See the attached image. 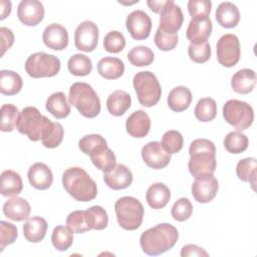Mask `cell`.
I'll return each instance as SVG.
<instances>
[{
  "instance_id": "28",
  "label": "cell",
  "mask_w": 257,
  "mask_h": 257,
  "mask_svg": "<svg viewBox=\"0 0 257 257\" xmlns=\"http://www.w3.org/2000/svg\"><path fill=\"white\" fill-rule=\"evenodd\" d=\"M191 90L186 86H176L168 95V106L175 112H182L186 110L192 102Z\"/></svg>"
},
{
  "instance_id": "50",
  "label": "cell",
  "mask_w": 257,
  "mask_h": 257,
  "mask_svg": "<svg viewBox=\"0 0 257 257\" xmlns=\"http://www.w3.org/2000/svg\"><path fill=\"white\" fill-rule=\"evenodd\" d=\"M17 238V228L6 221L0 222V251H3L7 245L14 243Z\"/></svg>"
},
{
  "instance_id": "30",
  "label": "cell",
  "mask_w": 257,
  "mask_h": 257,
  "mask_svg": "<svg viewBox=\"0 0 257 257\" xmlns=\"http://www.w3.org/2000/svg\"><path fill=\"white\" fill-rule=\"evenodd\" d=\"M97 72L105 79H117L124 73L123 61L117 57H103L97 63Z\"/></svg>"
},
{
  "instance_id": "13",
  "label": "cell",
  "mask_w": 257,
  "mask_h": 257,
  "mask_svg": "<svg viewBox=\"0 0 257 257\" xmlns=\"http://www.w3.org/2000/svg\"><path fill=\"white\" fill-rule=\"evenodd\" d=\"M218 189L219 183L214 175H205L195 178L191 191L197 202L205 204L211 202L216 197Z\"/></svg>"
},
{
  "instance_id": "55",
  "label": "cell",
  "mask_w": 257,
  "mask_h": 257,
  "mask_svg": "<svg viewBox=\"0 0 257 257\" xmlns=\"http://www.w3.org/2000/svg\"><path fill=\"white\" fill-rule=\"evenodd\" d=\"M0 5H1L0 19H4L11 12V2L10 1H5V0H1L0 1Z\"/></svg>"
},
{
  "instance_id": "18",
  "label": "cell",
  "mask_w": 257,
  "mask_h": 257,
  "mask_svg": "<svg viewBox=\"0 0 257 257\" xmlns=\"http://www.w3.org/2000/svg\"><path fill=\"white\" fill-rule=\"evenodd\" d=\"M212 21L210 17L194 18L189 22L186 30V36L192 44H201L207 42L212 32Z\"/></svg>"
},
{
  "instance_id": "9",
  "label": "cell",
  "mask_w": 257,
  "mask_h": 257,
  "mask_svg": "<svg viewBox=\"0 0 257 257\" xmlns=\"http://www.w3.org/2000/svg\"><path fill=\"white\" fill-rule=\"evenodd\" d=\"M217 59L225 67L235 66L241 57L239 38L232 33L222 35L217 42Z\"/></svg>"
},
{
  "instance_id": "52",
  "label": "cell",
  "mask_w": 257,
  "mask_h": 257,
  "mask_svg": "<svg viewBox=\"0 0 257 257\" xmlns=\"http://www.w3.org/2000/svg\"><path fill=\"white\" fill-rule=\"evenodd\" d=\"M0 35L2 39V46H1V56L5 53L7 49H9L13 42H14V35L11 31V29L7 27H1L0 28Z\"/></svg>"
},
{
  "instance_id": "29",
  "label": "cell",
  "mask_w": 257,
  "mask_h": 257,
  "mask_svg": "<svg viewBox=\"0 0 257 257\" xmlns=\"http://www.w3.org/2000/svg\"><path fill=\"white\" fill-rule=\"evenodd\" d=\"M23 183L20 175L12 170H5L1 173L0 193L4 197H16L21 193Z\"/></svg>"
},
{
  "instance_id": "41",
  "label": "cell",
  "mask_w": 257,
  "mask_h": 257,
  "mask_svg": "<svg viewBox=\"0 0 257 257\" xmlns=\"http://www.w3.org/2000/svg\"><path fill=\"white\" fill-rule=\"evenodd\" d=\"M79 149L86 155L90 156L91 154L97 152L98 150L107 147L106 140L99 134H90L82 137L78 142Z\"/></svg>"
},
{
  "instance_id": "15",
  "label": "cell",
  "mask_w": 257,
  "mask_h": 257,
  "mask_svg": "<svg viewBox=\"0 0 257 257\" xmlns=\"http://www.w3.org/2000/svg\"><path fill=\"white\" fill-rule=\"evenodd\" d=\"M125 25L134 39L143 40L148 38L150 35L152 20L145 11L137 9L127 15Z\"/></svg>"
},
{
  "instance_id": "25",
  "label": "cell",
  "mask_w": 257,
  "mask_h": 257,
  "mask_svg": "<svg viewBox=\"0 0 257 257\" xmlns=\"http://www.w3.org/2000/svg\"><path fill=\"white\" fill-rule=\"evenodd\" d=\"M217 22L225 28H234L240 21V11L232 2H222L216 9Z\"/></svg>"
},
{
  "instance_id": "20",
  "label": "cell",
  "mask_w": 257,
  "mask_h": 257,
  "mask_svg": "<svg viewBox=\"0 0 257 257\" xmlns=\"http://www.w3.org/2000/svg\"><path fill=\"white\" fill-rule=\"evenodd\" d=\"M66 226L76 234L85 233L95 228V220L90 209L74 211L66 218Z\"/></svg>"
},
{
  "instance_id": "10",
  "label": "cell",
  "mask_w": 257,
  "mask_h": 257,
  "mask_svg": "<svg viewBox=\"0 0 257 257\" xmlns=\"http://www.w3.org/2000/svg\"><path fill=\"white\" fill-rule=\"evenodd\" d=\"M190 160L188 168L193 177L213 175L217 168L216 153L209 151H199L189 153Z\"/></svg>"
},
{
  "instance_id": "32",
  "label": "cell",
  "mask_w": 257,
  "mask_h": 257,
  "mask_svg": "<svg viewBox=\"0 0 257 257\" xmlns=\"http://www.w3.org/2000/svg\"><path fill=\"white\" fill-rule=\"evenodd\" d=\"M131 95L124 90H115L109 94L106 100V107L114 116L123 115L131 107Z\"/></svg>"
},
{
  "instance_id": "48",
  "label": "cell",
  "mask_w": 257,
  "mask_h": 257,
  "mask_svg": "<svg viewBox=\"0 0 257 257\" xmlns=\"http://www.w3.org/2000/svg\"><path fill=\"white\" fill-rule=\"evenodd\" d=\"M188 54L190 59L194 62L204 63L211 57V46L209 42H204L201 44L190 43L188 47Z\"/></svg>"
},
{
  "instance_id": "43",
  "label": "cell",
  "mask_w": 257,
  "mask_h": 257,
  "mask_svg": "<svg viewBox=\"0 0 257 257\" xmlns=\"http://www.w3.org/2000/svg\"><path fill=\"white\" fill-rule=\"evenodd\" d=\"M163 148L169 153V154H176L180 152L183 148L184 139L182 134L179 131L176 130H170L167 131L163 137L161 142Z\"/></svg>"
},
{
  "instance_id": "35",
  "label": "cell",
  "mask_w": 257,
  "mask_h": 257,
  "mask_svg": "<svg viewBox=\"0 0 257 257\" xmlns=\"http://www.w3.org/2000/svg\"><path fill=\"white\" fill-rule=\"evenodd\" d=\"M90 160L92 164L102 172L110 171L116 165V158L112 150L107 147H104L97 152L91 154Z\"/></svg>"
},
{
  "instance_id": "39",
  "label": "cell",
  "mask_w": 257,
  "mask_h": 257,
  "mask_svg": "<svg viewBox=\"0 0 257 257\" xmlns=\"http://www.w3.org/2000/svg\"><path fill=\"white\" fill-rule=\"evenodd\" d=\"M51 242L57 251H66L73 243V232L67 226H56L52 231Z\"/></svg>"
},
{
  "instance_id": "34",
  "label": "cell",
  "mask_w": 257,
  "mask_h": 257,
  "mask_svg": "<svg viewBox=\"0 0 257 257\" xmlns=\"http://www.w3.org/2000/svg\"><path fill=\"white\" fill-rule=\"evenodd\" d=\"M236 174L238 178L244 182L251 184L255 189L257 176V161L255 158H245L238 162L236 167Z\"/></svg>"
},
{
  "instance_id": "2",
  "label": "cell",
  "mask_w": 257,
  "mask_h": 257,
  "mask_svg": "<svg viewBox=\"0 0 257 257\" xmlns=\"http://www.w3.org/2000/svg\"><path fill=\"white\" fill-rule=\"evenodd\" d=\"M62 185L65 191L79 202L92 201L97 195L96 183L79 167H70L64 171Z\"/></svg>"
},
{
  "instance_id": "22",
  "label": "cell",
  "mask_w": 257,
  "mask_h": 257,
  "mask_svg": "<svg viewBox=\"0 0 257 257\" xmlns=\"http://www.w3.org/2000/svg\"><path fill=\"white\" fill-rule=\"evenodd\" d=\"M30 210L29 203L24 198L20 197H14L7 200L2 209L5 217L16 222L26 220L29 217Z\"/></svg>"
},
{
  "instance_id": "38",
  "label": "cell",
  "mask_w": 257,
  "mask_h": 257,
  "mask_svg": "<svg viewBox=\"0 0 257 257\" xmlns=\"http://www.w3.org/2000/svg\"><path fill=\"white\" fill-rule=\"evenodd\" d=\"M67 68L69 72L75 76H85L91 72L92 62L88 56L76 53L68 59Z\"/></svg>"
},
{
  "instance_id": "37",
  "label": "cell",
  "mask_w": 257,
  "mask_h": 257,
  "mask_svg": "<svg viewBox=\"0 0 257 257\" xmlns=\"http://www.w3.org/2000/svg\"><path fill=\"white\" fill-rule=\"evenodd\" d=\"M195 116L202 122H209L217 115V103L211 97L201 98L194 109Z\"/></svg>"
},
{
  "instance_id": "51",
  "label": "cell",
  "mask_w": 257,
  "mask_h": 257,
  "mask_svg": "<svg viewBox=\"0 0 257 257\" xmlns=\"http://www.w3.org/2000/svg\"><path fill=\"white\" fill-rule=\"evenodd\" d=\"M92 212L95 220V228L94 230H103L108 225V216L106 211L100 206H92L89 208Z\"/></svg>"
},
{
  "instance_id": "7",
  "label": "cell",
  "mask_w": 257,
  "mask_h": 257,
  "mask_svg": "<svg viewBox=\"0 0 257 257\" xmlns=\"http://www.w3.org/2000/svg\"><path fill=\"white\" fill-rule=\"evenodd\" d=\"M24 67L32 78L52 77L60 70V60L55 55L39 51L28 56Z\"/></svg>"
},
{
  "instance_id": "49",
  "label": "cell",
  "mask_w": 257,
  "mask_h": 257,
  "mask_svg": "<svg viewBox=\"0 0 257 257\" xmlns=\"http://www.w3.org/2000/svg\"><path fill=\"white\" fill-rule=\"evenodd\" d=\"M211 8L212 2L210 0H190L188 2V11L192 19L209 17Z\"/></svg>"
},
{
  "instance_id": "27",
  "label": "cell",
  "mask_w": 257,
  "mask_h": 257,
  "mask_svg": "<svg viewBox=\"0 0 257 257\" xmlns=\"http://www.w3.org/2000/svg\"><path fill=\"white\" fill-rule=\"evenodd\" d=\"M170 189L163 183H155L151 185L146 193V201L148 205L155 210L164 208L170 201Z\"/></svg>"
},
{
  "instance_id": "1",
  "label": "cell",
  "mask_w": 257,
  "mask_h": 257,
  "mask_svg": "<svg viewBox=\"0 0 257 257\" xmlns=\"http://www.w3.org/2000/svg\"><path fill=\"white\" fill-rule=\"evenodd\" d=\"M178 238L179 233L176 227L162 223L143 232L140 237V245L145 254L157 256L172 249Z\"/></svg>"
},
{
  "instance_id": "21",
  "label": "cell",
  "mask_w": 257,
  "mask_h": 257,
  "mask_svg": "<svg viewBox=\"0 0 257 257\" xmlns=\"http://www.w3.org/2000/svg\"><path fill=\"white\" fill-rule=\"evenodd\" d=\"M27 178L29 184L37 190H46L50 188L53 182V175L49 167L39 162L29 167Z\"/></svg>"
},
{
  "instance_id": "11",
  "label": "cell",
  "mask_w": 257,
  "mask_h": 257,
  "mask_svg": "<svg viewBox=\"0 0 257 257\" xmlns=\"http://www.w3.org/2000/svg\"><path fill=\"white\" fill-rule=\"evenodd\" d=\"M98 27L90 21H82L75 29L74 32V44L75 47L84 52L93 51L98 43Z\"/></svg>"
},
{
  "instance_id": "24",
  "label": "cell",
  "mask_w": 257,
  "mask_h": 257,
  "mask_svg": "<svg viewBox=\"0 0 257 257\" xmlns=\"http://www.w3.org/2000/svg\"><path fill=\"white\" fill-rule=\"evenodd\" d=\"M47 232V222L42 217L34 216L26 220L23 225L24 238L30 243L42 241Z\"/></svg>"
},
{
  "instance_id": "4",
  "label": "cell",
  "mask_w": 257,
  "mask_h": 257,
  "mask_svg": "<svg viewBox=\"0 0 257 257\" xmlns=\"http://www.w3.org/2000/svg\"><path fill=\"white\" fill-rule=\"evenodd\" d=\"M50 123L51 120L42 115L36 107L26 106L19 112L15 126L20 134L36 142L42 139Z\"/></svg>"
},
{
  "instance_id": "46",
  "label": "cell",
  "mask_w": 257,
  "mask_h": 257,
  "mask_svg": "<svg viewBox=\"0 0 257 257\" xmlns=\"http://www.w3.org/2000/svg\"><path fill=\"white\" fill-rule=\"evenodd\" d=\"M193 213V205L187 198H180L176 201L171 209V215L174 220L184 222L188 220Z\"/></svg>"
},
{
  "instance_id": "40",
  "label": "cell",
  "mask_w": 257,
  "mask_h": 257,
  "mask_svg": "<svg viewBox=\"0 0 257 257\" xmlns=\"http://www.w3.org/2000/svg\"><path fill=\"white\" fill-rule=\"evenodd\" d=\"M127 59L134 66H148L154 61V52L148 46H135L128 51Z\"/></svg>"
},
{
  "instance_id": "14",
  "label": "cell",
  "mask_w": 257,
  "mask_h": 257,
  "mask_svg": "<svg viewBox=\"0 0 257 257\" xmlns=\"http://www.w3.org/2000/svg\"><path fill=\"white\" fill-rule=\"evenodd\" d=\"M141 155L145 164L156 170L165 168L171 161V154H169L158 141L147 143L142 148Z\"/></svg>"
},
{
  "instance_id": "23",
  "label": "cell",
  "mask_w": 257,
  "mask_h": 257,
  "mask_svg": "<svg viewBox=\"0 0 257 257\" xmlns=\"http://www.w3.org/2000/svg\"><path fill=\"white\" fill-rule=\"evenodd\" d=\"M126 132L134 138H144L151 128V119L144 110L134 111L126 119Z\"/></svg>"
},
{
  "instance_id": "33",
  "label": "cell",
  "mask_w": 257,
  "mask_h": 257,
  "mask_svg": "<svg viewBox=\"0 0 257 257\" xmlns=\"http://www.w3.org/2000/svg\"><path fill=\"white\" fill-rule=\"evenodd\" d=\"M21 76L12 70L0 71V92L4 95H15L22 88Z\"/></svg>"
},
{
  "instance_id": "42",
  "label": "cell",
  "mask_w": 257,
  "mask_h": 257,
  "mask_svg": "<svg viewBox=\"0 0 257 257\" xmlns=\"http://www.w3.org/2000/svg\"><path fill=\"white\" fill-rule=\"evenodd\" d=\"M64 136L63 126L59 122H51L41 139V143L45 148L53 149L60 145Z\"/></svg>"
},
{
  "instance_id": "12",
  "label": "cell",
  "mask_w": 257,
  "mask_h": 257,
  "mask_svg": "<svg viewBox=\"0 0 257 257\" xmlns=\"http://www.w3.org/2000/svg\"><path fill=\"white\" fill-rule=\"evenodd\" d=\"M184 21L182 9L172 0H167L166 5L160 12L159 28L164 32L176 34Z\"/></svg>"
},
{
  "instance_id": "54",
  "label": "cell",
  "mask_w": 257,
  "mask_h": 257,
  "mask_svg": "<svg viewBox=\"0 0 257 257\" xmlns=\"http://www.w3.org/2000/svg\"><path fill=\"white\" fill-rule=\"evenodd\" d=\"M166 3H167V1H154V0L153 1L152 0L147 1V4L150 7V9L152 11H154L155 13H160L161 10L166 5Z\"/></svg>"
},
{
  "instance_id": "6",
  "label": "cell",
  "mask_w": 257,
  "mask_h": 257,
  "mask_svg": "<svg viewBox=\"0 0 257 257\" xmlns=\"http://www.w3.org/2000/svg\"><path fill=\"white\" fill-rule=\"evenodd\" d=\"M133 85L141 105L152 107L161 98L162 88L156 75L151 71H140L133 78Z\"/></svg>"
},
{
  "instance_id": "17",
  "label": "cell",
  "mask_w": 257,
  "mask_h": 257,
  "mask_svg": "<svg viewBox=\"0 0 257 257\" xmlns=\"http://www.w3.org/2000/svg\"><path fill=\"white\" fill-rule=\"evenodd\" d=\"M42 40L50 49L63 50L68 45L67 29L58 23H51L44 28Z\"/></svg>"
},
{
  "instance_id": "3",
  "label": "cell",
  "mask_w": 257,
  "mask_h": 257,
  "mask_svg": "<svg viewBox=\"0 0 257 257\" xmlns=\"http://www.w3.org/2000/svg\"><path fill=\"white\" fill-rule=\"evenodd\" d=\"M68 100L82 116L87 118L97 116L101 109L97 93L91 85L85 82H75L70 86Z\"/></svg>"
},
{
  "instance_id": "47",
  "label": "cell",
  "mask_w": 257,
  "mask_h": 257,
  "mask_svg": "<svg viewBox=\"0 0 257 257\" xmlns=\"http://www.w3.org/2000/svg\"><path fill=\"white\" fill-rule=\"evenodd\" d=\"M154 42L156 46L163 51H169L174 49L178 44V34H171L164 32L159 27L156 30L154 36Z\"/></svg>"
},
{
  "instance_id": "36",
  "label": "cell",
  "mask_w": 257,
  "mask_h": 257,
  "mask_svg": "<svg viewBox=\"0 0 257 257\" xmlns=\"http://www.w3.org/2000/svg\"><path fill=\"white\" fill-rule=\"evenodd\" d=\"M249 146L248 137L241 131H233L226 135L224 147L231 154H240L247 150Z\"/></svg>"
},
{
  "instance_id": "53",
  "label": "cell",
  "mask_w": 257,
  "mask_h": 257,
  "mask_svg": "<svg viewBox=\"0 0 257 257\" xmlns=\"http://www.w3.org/2000/svg\"><path fill=\"white\" fill-rule=\"evenodd\" d=\"M181 256L182 257H192V256H198V257H208L209 254L201 247L193 244L186 245L181 250Z\"/></svg>"
},
{
  "instance_id": "45",
  "label": "cell",
  "mask_w": 257,
  "mask_h": 257,
  "mask_svg": "<svg viewBox=\"0 0 257 257\" xmlns=\"http://www.w3.org/2000/svg\"><path fill=\"white\" fill-rule=\"evenodd\" d=\"M19 111L13 104H3L1 106V131L12 132L15 127Z\"/></svg>"
},
{
  "instance_id": "16",
  "label": "cell",
  "mask_w": 257,
  "mask_h": 257,
  "mask_svg": "<svg viewBox=\"0 0 257 257\" xmlns=\"http://www.w3.org/2000/svg\"><path fill=\"white\" fill-rule=\"evenodd\" d=\"M17 16L24 25L35 26L44 17L43 4L37 0H22L17 7Z\"/></svg>"
},
{
  "instance_id": "44",
  "label": "cell",
  "mask_w": 257,
  "mask_h": 257,
  "mask_svg": "<svg viewBox=\"0 0 257 257\" xmlns=\"http://www.w3.org/2000/svg\"><path fill=\"white\" fill-rule=\"evenodd\" d=\"M103 47L109 53H118L122 51L125 47L124 35L117 30L109 31L104 36Z\"/></svg>"
},
{
  "instance_id": "19",
  "label": "cell",
  "mask_w": 257,
  "mask_h": 257,
  "mask_svg": "<svg viewBox=\"0 0 257 257\" xmlns=\"http://www.w3.org/2000/svg\"><path fill=\"white\" fill-rule=\"evenodd\" d=\"M103 181L112 190H122L133 182L131 170L123 164H116L110 171L103 174Z\"/></svg>"
},
{
  "instance_id": "5",
  "label": "cell",
  "mask_w": 257,
  "mask_h": 257,
  "mask_svg": "<svg viewBox=\"0 0 257 257\" xmlns=\"http://www.w3.org/2000/svg\"><path fill=\"white\" fill-rule=\"evenodd\" d=\"M118 225L127 231L137 230L143 222L144 207L142 203L131 196L119 198L114 204Z\"/></svg>"
},
{
  "instance_id": "31",
  "label": "cell",
  "mask_w": 257,
  "mask_h": 257,
  "mask_svg": "<svg viewBox=\"0 0 257 257\" xmlns=\"http://www.w3.org/2000/svg\"><path fill=\"white\" fill-rule=\"evenodd\" d=\"M46 110L57 119L65 118L70 113V106L66 99V95L61 92H54L48 96L45 103Z\"/></svg>"
},
{
  "instance_id": "8",
  "label": "cell",
  "mask_w": 257,
  "mask_h": 257,
  "mask_svg": "<svg viewBox=\"0 0 257 257\" xmlns=\"http://www.w3.org/2000/svg\"><path fill=\"white\" fill-rule=\"evenodd\" d=\"M223 117L238 131H243L252 125L254 121V110L245 101L229 99L223 106Z\"/></svg>"
},
{
  "instance_id": "26",
  "label": "cell",
  "mask_w": 257,
  "mask_h": 257,
  "mask_svg": "<svg viewBox=\"0 0 257 257\" xmlns=\"http://www.w3.org/2000/svg\"><path fill=\"white\" fill-rule=\"evenodd\" d=\"M256 85V73L253 69L243 68L238 70L231 79L233 90L240 94L251 92Z\"/></svg>"
}]
</instances>
